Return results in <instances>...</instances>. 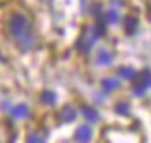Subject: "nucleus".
<instances>
[{"label": "nucleus", "instance_id": "1a4fd4ad", "mask_svg": "<svg viewBox=\"0 0 151 143\" xmlns=\"http://www.w3.org/2000/svg\"><path fill=\"white\" fill-rule=\"evenodd\" d=\"M41 100L45 102V104H54V102H56V95L52 93V91H43Z\"/></svg>", "mask_w": 151, "mask_h": 143}, {"label": "nucleus", "instance_id": "f03ea898", "mask_svg": "<svg viewBox=\"0 0 151 143\" xmlns=\"http://www.w3.org/2000/svg\"><path fill=\"white\" fill-rule=\"evenodd\" d=\"M147 88H151V71L149 69L144 71L140 74V80H136V82H134V93L136 95H144Z\"/></svg>", "mask_w": 151, "mask_h": 143}, {"label": "nucleus", "instance_id": "f257e3e1", "mask_svg": "<svg viewBox=\"0 0 151 143\" xmlns=\"http://www.w3.org/2000/svg\"><path fill=\"white\" fill-rule=\"evenodd\" d=\"M8 28H9V33L13 36V39L17 41V45L22 48V50H28L34 47L36 39H34V33H32V28H30V22L22 13H13L9 17V22H8Z\"/></svg>", "mask_w": 151, "mask_h": 143}, {"label": "nucleus", "instance_id": "f8f14e48", "mask_svg": "<svg viewBox=\"0 0 151 143\" xmlns=\"http://www.w3.org/2000/svg\"><path fill=\"white\" fill-rule=\"evenodd\" d=\"M118 19H119V13H118L116 9L106 11V22H108V24H112V22H118Z\"/></svg>", "mask_w": 151, "mask_h": 143}, {"label": "nucleus", "instance_id": "9d476101", "mask_svg": "<svg viewBox=\"0 0 151 143\" xmlns=\"http://www.w3.org/2000/svg\"><path fill=\"white\" fill-rule=\"evenodd\" d=\"M118 88V80H112V78H106V80H103V89L104 91H112Z\"/></svg>", "mask_w": 151, "mask_h": 143}, {"label": "nucleus", "instance_id": "ddd939ff", "mask_svg": "<svg viewBox=\"0 0 151 143\" xmlns=\"http://www.w3.org/2000/svg\"><path fill=\"white\" fill-rule=\"evenodd\" d=\"M118 112H119V113H123V115H127V113H129V106L121 102V104H118Z\"/></svg>", "mask_w": 151, "mask_h": 143}, {"label": "nucleus", "instance_id": "0eeeda50", "mask_svg": "<svg viewBox=\"0 0 151 143\" xmlns=\"http://www.w3.org/2000/svg\"><path fill=\"white\" fill-rule=\"evenodd\" d=\"M110 61H112L110 52H108V50H101L99 56H97V63H99V65H106V63H110Z\"/></svg>", "mask_w": 151, "mask_h": 143}, {"label": "nucleus", "instance_id": "20e7f679", "mask_svg": "<svg viewBox=\"0 0 151 143\" xmlns=\"http://www.w3.org/2000/svg\"><path fill=\"white\" fill-rule=\"evenodd\" d=\"M136 28H138L136 17H127V19H125V32H127V33H134Z\"/></svg>", "mask_w": 151, "mask_h": 143}, {"label": "nucleus", "instance_id": "423d86ee", "mask_svg": "<svg viewBox=\"0 0 151 143\" xmlns=\"http://www.w3.org/2000/svg\"><path fill=\"white\" fill-rule=\"evenodd\" d=\"M11 115L17 117V119H19V117H26V115H28V106H26V104H19V106H15V108H13V112H11Z\"/></svg>", "mask_w": 151, "mask_h": 143}, {"label": "nucleus", "instance_id": "9b49d317", "mask_svg": "<svg viewBox=\"0 0 151 143\" xmlns=\"http://www.w3.org/2000/svg\"><path fill=\"white\" fill-rule=\"evenodd\" d=\"M119 74H121L123 78H129V80L136 78V71L131 69V67H123V69H119Z\"/></svg>", "mask_w": 151, "mask_h": 143}, {"label": "nucleus", "instance_id": "7ed1b4c3", "mask_svg": "<svg viewBox=\"0 0 151 143\" xmlns=\"http://www.w3.org/2000/svg\"><path fill=\"white\" fill-rule=\"evenodd\" d=\"M91 127H88V125H82V127L77 128V132H75V139H77L78 143H88L91 139Z\"/></svg>", "mask_w": 151, "mask_h": 143}, {"label": "nucleus", "instance_id": "39448f33", "mask_svg": "<svg viewBox=\"0 0 151 143\" xmlns=\"http://www.w3.org/2000/svg\"><path fill=\"white\" fill-rule=\"evenodd\" d=\"M75 110L73 108H63V110L60 112V121H65V123H69V121H73L75 119Z\"/></svg>", "mask_w": 151, "mask_h": 143}, {"label": "nucleus", "instance_id": "6e6552de", "mask_svg": "<svg viewBox=\"0 0 151 143\" xmlns=\"http://www.w3.org/2000/svg\"><path fill=\"white\" fill-rule=\"evenodd\" d=\"M82 113L90 119V121H97V119H99V115L95 113V110H93V108H90V106H84L82 108Z\"/></svg>", "mask_w": 151, "mask_h": 143}, {"label": "nucleus", "instance_id": "4468645a", "mask_svg": "<svg viewBox=\"0 0 151 143\" xmlns=\"http://www.w3.org/2000/svg\"><path fill=\"white\" fill-rule=\"evenodd\" d=\"M28 143H45V141L39 138V136H34L32 134V136H28Z\"/></svg>", "mask_w": 151, "mask_h": 143}]
</instances>
